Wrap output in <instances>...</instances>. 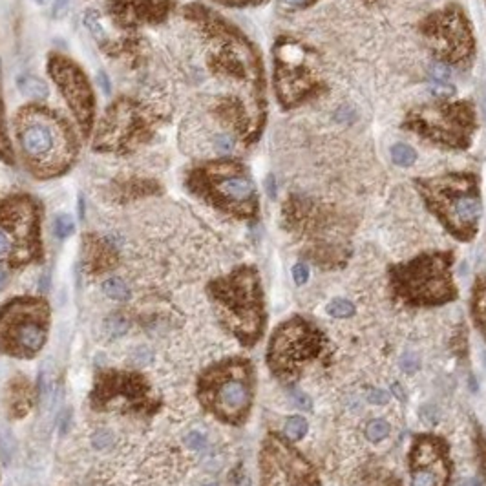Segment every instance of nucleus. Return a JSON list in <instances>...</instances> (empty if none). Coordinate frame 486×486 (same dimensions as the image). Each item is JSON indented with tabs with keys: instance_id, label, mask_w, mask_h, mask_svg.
<instances>
[{
	"instance_id": "13",
	"label": "nucleus",
	"mask_w": 486,
	"mask_h": 486,
	"mask_svg": "<svg viewBox=\"0 0 486 486\" xmlns=\"http://www.w3.org/2000/svg\"><path fill=\"white\" fill-rule=\"evenodd\" d=\"M90 399L92 406L103 411L154 413L159 406L145 376L116 370L101 371Z\"/></svg>"
},
{
	"instance_id": "6",
	"label": "nucleus",
	"mask_w": 486,
	"mask_h": 486,
	"mask_svg": "<svg viewBox=\"0 0 486 486\" xmlns=\"http://www.w3.org/2000/svg\"><path fill=\"white\" fill-rule=\"evenodd\" d=\"M191 191L227 214L252 220L258 214V194L245 166L234 159L207 163L189 177Z\"/></svg>"
},
{
	"instance_id": "21",
	"label": "nucleus",
	"mask_w": 486,
	"mask_h": 486,
	"mask_svg": "<svg viewBox=\"0 0 486 486\" xmlns=\"http://www.w3.org/2000/svg\"><path fill=\"white\" fill-rule=\"evenodd\" d=\"M470 307L474 324L479 329V333L486 338V276L477 278L476 286L471 289Z\"/></svg>"
},
{
	"instance_id": "31",
	"label": "nucleus",
	"mask_w": 486,
	"mask_h": 486,
	"mask_svg": "<svg viewBox=\"0 0 486 486\" xmlns=\"http://www.w3.org/2000/svg\"><path fill=\"white\" fill-rule=\"evenodd\" d=\"M126 331H128V324H126V320L121 315H114L106 320V333H108L110 338H117V336L125 335Z\"/></svg>"
},
{
	"instance_id": "37",
	"label": "nucleus",
	"mask_w": 486,
	"mask_h": 486,
	"mask_svg": "<svg viewBox=\"0 0 486 486\" xmlns=\"http://www.w3.org/2000/svg\"><path fill=\"white\" fill-rule=\"evenodd\" d=\"M401 366L406 373H413V371L419 370V358H417L415 355H410V353H408V355H404L401 358Z\"/></svg>"
},
{
	"instance_id": "3",
	"label": "nucleus",
	"mask_w": 486,
	"mask_h": 486,
	"mask_svg": "<svg viewBox=\"0 0 486 486\" xmlns=\"http://www.w3.org/2000/svg\"><path fill=\"white\" fill-rule=\"evenodd\" d=\"M451 251L422 252L413 260L391 266V295L399 304L408 307H439L457 300L459 287L453 280Z\"/></svg>"
},
{
	"instance_id": "30",
	"label": "nucleus",
	"mask_w": 486,
	"mask_h": 486,
	"mask_svg": "<svg viewBox=\"0 0 486 486\" xmlns=\"http://www.w3.org/2000/svg\"><path fill=\"white\" fill-rule=\"evenodd\" d=\"M73 231H76V223H73V220H71V216L68 214L55 216V220H53V232H55L57 238L64 240V238L73 234Z\"/></svg>"
},
{
	"instance_id": "36",
	"label": "nucleus",
	"mask_w": 486,
	"mask_h": 486,
	"mask_svg": "<svg viewBox=\"0 0 486 486\" xmlns=\"http://www.w3.org/2000/svg\"><path fill=\"white\" fill-rule=\"evenodd\" d=\"M367 401H370L371 404L382 406V404H386V402L390 401V395H388L384 390H371L370 395H367Z\"/></svg>"
},
{
	"instance_id": "16",
	"label": "nucleus",
	"mask_w": 486,
	"mask_h": 486,
	"mask_svg": "<svg viewBox=\"0 0 486 486\" xmlns=\"http://www.w3.org/2000/svg\"><path fill=\"white\" fill-rule=\"evenodd\" d=\"M51 79L59 85L60 94L64 96L66 103L73 112L77 125L85 134L92 130L94 117H96V99L86 79L85 71L73 60L62 55H51L48 64Z\"/></svg>"
},
{
	"instance_id": "20",
	"label": "nucleus",
	"mask_w": 486,
	"mask_h": 486,
	"mask_svg": "<svg viewBox=\"0 0 486 486\" xmlns=\"http://www.w3.org/2000/svg\"><path fill=\"white\" fill-rule=\"evenodd\" d=\"M6 402H8V411L11 417H24L30 411L31 402H33V391H31L30 382L26 381L24 376L11 379Z\"/></svg>"
},
{
	"instance_id": "39",
	"label": "nucleus",
	"mask_w": 486,
	"mask_h": 486,
	"mask_svg": "<svg viewBox=\"0 0 486 486\" xmlns=\"http://www.w3.org/2000/svg\"><path fill=\"white\" fill-rule=\"evenodd\" d=\"M186 444L191 448H194V450H201V448L205 446V437L192 431V433H189V437H186Z\"/></svg>"
},
{
	"instance_id": "18",
	"label": "nucleus",
	"mask_w": 486,
	"mask_h": 486,
	"mask_svg": "<svg viewBox=\"0 0 486 486\" xmlns=\"http://www.w3.org/2000/svg\"><path fill=\"white\" fill-rule=\"evenodd\" d=\"M172 0H112V15L126 28L157 24L171 11Z\"/></svg>"
},
{
	"instance_id": "17",
	"label": "nucleus",
	"mask_w": 486,
	"mask_h": 486,
	"mask_svg": "<svg viewBox=\"0 0 486 486\" xmlns=\"http://www.w3.org/2000/svg\"><path fill=\"white\" fill-rule=\"evenodd\" d=\"M145 114L139 112L134 103L123 101L117 103L106 112L105 119V139H108L106 145L128 146L137 145L139 141L145 139V132L148 130V123Z\"/></svg>"
},
{
	"instance_id": "23",
	"label": "nucleus",
	"mask_w": 486,
	"mask_h": 486,
	"mask_svg": "<svg viewBox=\"0 0 486 486\" xmlns=\"http://www.w3.org/2000/svg\"><path fill=\"white\" fill-rule=\"evenodd\" d=\"M307 430H309V424H307L306 419L300 415L289 417V419L286 421V428H284L286 437L293 442L302 441V439L307 435Z\"/></svg>"
},
{
	"instance_id": "25",
	"label": "nucleus",
	"mask_w": 486,
	"mask_h": 486,
	"mask_svg": "<svg viewBox=\"0 0 486 486\" xmlns=\"http://www.w3.org/2000/svg\"><path fill=\"white\" fill-rule=\"evenodd\" d=\"M391 157H393V161H395V165L408 168V166H411L413 163H415L417 152L413 150L410 145L399 143V145H395L393 148H391Z\"/></svg>"
},
{
	"instance_id": "19",
	"label": "nucleus",
	"mask_w": 486,
	"mask_h": 486,
	"mask_svg": "<svg viewBox=\"0 0 486 486\" xmlns=\"http://www.w3.org/2000/svg\"><path fill=\"white\" fill-rule=\"evenodd\" d=\"M85 261L92 272H105L116 266L117 254L105 240L88 236V240H85Z\"/></svg>"
},
{
	"instance_id": "28",
	"label": "nucleus",
	"mask_w": 486,
	"mask_h": 486,
	"mask_svg": "<svg viewBox=\"0 0 486 486\" xmlns=\"http://www.w3.org/2000/svg\"><path fill=\"white\" fill-rule=\"evenodd\" d=\"M390 424L384 419H373L366 426V437L371 442H379L390 435Z\"/></svg>"
},
{
	"instance_id": "2",
	"label": "nucleus",
	"mask_w": 486,
	"mask_h": 486,
	"mask_svg": "<svg viewBox=\"0 0 486 486\" xmlns=\"http://www.w3.org/2000/svg\"><path fill=\"white\" fill-rule=\"evenodd\" d=\"M17 139L26 165L40 177L60 175L76 159V134L57 112L24 106L15 119Z\"/></svg>"
},
{
	"instance_id": "8",
	"label": "nucleus",
	"mask_w": 486,
	"mask_h": 486,
	"mask_svg": "<svg viewBox=\"0 0 486 486\" xmlns=\"http://www.w3.org/2000/svg\"><path fill=\"white\" fill-rule=\"evenodd\" d=\"M50 307L42 298L19 296L0 307V353L10 356L37 355L46 344Z\"/></svg>"
},
{
	"instance_id": "33",
	"label": "nucleus",
	"mask_w": 486,
	"mask_h": 486,
	"mask_svg": "<svg viewBox=\"0 0 486 486\" xmlns=\"http://www.w3.org/2000/svg\"><path fill=\"white\" fill-rule=\"evenodd\" d=\"M450 76H451L450 68H448V64L441 62V60L431 66V77H433L437 83H446V80L450 79Z\"/></svg>"
},
{
	"instance_id": "42",
	"label": "nucleus",
	"mask_w": 486,
	"mask_h": 486,
	"mask_svg": "<svg viewBox=\"0 0 486 486\" xmlns=\"http://www.w3.org/2000/svg\"><path fill=\"white\" fill-rule=\"evenodd\" d=\"M287 4L295 6V8H302V6H307L311 4V2H315V0H286Z\"/></svg>"
},
{
	"instance_id": "46",
	"label": "nucleus",
	"mask_w": 486,
	"mask_h": 486,
	"mask_svg": "<svg viewBox=\"0 0 486 486\" xmlns=\"http://www.w3.org/2000/svg\"><path fill=\"white\" fill-rule=\"evenodd\" d=\"M485 366H486V353H485Z\"/></svg>"
},
{
	"instance_id": "24",
	"label": "nucleus",
	"mask_w": 486,
	"mask_h": 486,
	"mask_svg": "<svg viewBox=\"0 0 486 486\" xmlns=\"http://www.w3.org/2000/svg\"><path fill=\"white\" fill-rule=\"evenodd\" d=\"M103 291H105V295L108 298L117 302H125L130 298V289H128V286L121 278H108L103 284Z\"/></svg>"
},
{
	"instance_id": "7",
	"label": "nucleus",
	"mask_w": 486,
	"mask_h": 486,
	"mask_svg": "<svg viewBox=\"0 0 486 486\" xmlns=\"http://www.w3.org/2000/svg\"><path fill=\"white\" fill-rule=\"evenodd\" d=\"M326 335L304 316L281 322L267 346V366L280 382L293 384L326 349Z\"/></svg>"
},
{
	"instance_id": "34",
	"label": "nucleus",
	"mask_w": 486,
	"mask_h": 486,
	"mask_svg": "<svg viewBox=\"0 0 486 486\" xmlns=\"http://www.w3.org/2000/svg\"><path fill=\"white\" fill-rule=\"evenodd\" d=\"M431 94H433L435 97H439V99L444 101L455 94V88H453L451 85H448V83H435V85L431 86Z\"/></svg>"
},
{
	"instance_id": "45",
	"label": "nucleus",
	"mask_w": 486,
	"mask_h": 486,
	"mask_svg": "<svg viewBox=\"0 0 486 486\" xmlns=\"http://www.w3.org/2000/svg\"><path fill=\"white\" fill-rule=\"evenodd\" d=\"M461 486H481V483L477 481V479H465L461 483Z\"/></svg>"
},
{
	"instance_id": "43",
	"label": "nucleus",
	"mask_w": 486,
	"mask_h": 486,
	"mask_svg": "<svg viewBox=\"0 0 486 486\" xmlns=\"http://www.w3.org/2000/svg\"><path fill=\"white\" fill-rule=\"evenodd\" d=\"M6 284H8V272L0 267V289H4Z\"/></svg>"
},
{
	"instance_id": "22",
	"label": "nucleus",
	"mask_w": 486,
	"mask_h": 486,
	"mask_svg": "<svg viewBox=\"0 0 486 486\" xmlns=\"http://www.w3.org/2000/svg\"><path fill=\"white\" fill-rule=\"evenodd\" d=\"M19 90L20 94L30 101H46L50 97V88L46 86V83L39 77L24 76L19 79Z\"/></svg>"
},
{
	"instance_id": "32",
	"label": "nucleus",
	"mask_w": 486,
	"mask_h": 486,
	"mask_svg": "<svg viewBox=\"0 0 486 486\" xmlns=\"http://www.w3.org/2000/svg\"><path fill=\"white\" fill-rule=\"evenodd\" d=\"M51 381H53V375H51L50 364H46L40 371V395L44 401H48V397L51 393Z\"/></svg>"
},
{
	"instance_id": "44",
	"label": "nucleus",
	"mask_w": 486,
	"mask_h": 486,
	"mask_svg": "<svg viewBox=\"0 0 486 486\" xmlns=\"http://www.w3.org/2000/svg\"><path fill=\"white\" fill-rule=\"evenodd\" d=\"M393 393H395L397 397H401L402 401L406 399V395H404V391H402V388L399 386V384H393Z\"/></svg>"
},
{
	"instance_id": "11",
	"label": "nucleus",
	"mask_w": 486,
	"mask_h": 486,
	"mask_svg": "<svg viewBox=\"0 0 486 486\" xmlns=\"http://www.w3.org/2000/svg\"><path fill=\"white\" fill-rule=\"evenodd\" d=\"M313 462L287 437L267 433L260 448V486H320Z\"/></svg>"
},
{
	"instance_id": "35",
	"label": "nucleus",
	"mask_w": 486,
	"mask_h": 486,
	"mask_svg": "<svg viewBox=\"0 0 486 486\" xmlns=\"http://www.w3.org/2000/svg\"><path fill=\"white\" fill-rule=\"evenodd\" d=\"M293 280L298 284V286H304L307 280H309V269H307L306 263H296L293 267Z\"/></svg>"
},
{
	"instance_id": "38",
	"label": "nucleus",
	"mask_w": 486,
	"mask_h": 486,
	"mask_svg": "<svg viewBox=\"0 0 486 486\" xmlns=\"http://www.w3.org/2000/svg\"><path fill=\"white\" fill-rule=\"evenodd\" d=\"M477 448H479V455H481V467H483V474L486 477V441L483 437L481 430H477Z\"/></svg>"
},
{
	"instance_id": "4",
	"label": "nucleus",
	"mask_w": 486,
	"mask_h": 486,
	"mask_svg": "<svg viewBox=\"0 0 486 486\" xmlns=\"http://www.w3.org/2000/svg\"><path fill=\"white\" fill-rule=\"evenodd\" d=\"M415 186L428 211L441 221L451 236L461 241L476 238L483 214L481 192L476 175L451 172L417 180Z\"/></svg>"
},
{
	"instance_id": "12",
	"label": "nucleus",
	"mask_w": 486,
	"mask_h": 486,
	"mask_svg": "<svg viewBox=\"0 0 486 486\" xmlns=\"http://www.w3.org/2000/svg\"><path fill=\"white\" fill-rule=\"evenodd\" d=\"M309 51L296 40H278L275 50V80L280 105H298L315 97L324 83L313 70Z\"/></svg>"
},
{
	"instance_id": "10",
	"label": "nucleus",
	"mask_w": 486,
	"mask_h": 486,
	"mask_svg": "<svg viewBox=\"0 0 486 486\" xmlns=\"http://www.w3.org/2000/svg\"><path fill=\"white\" fill-rule=\"evenodd\" d=\"M0 231L11 245V267H22L42 258L40 207L31 196L17 194L0 203Z\"/></svg>"
},
{
	"instance_id": "47",
	"label": "nucleus",
	"mask_w": 486,
	"mask_h": 486,
	"mask_svg": "<svg viewBox=\"0 0 486 486\" xmlns=\"http://www.w3.org/2000/svg\"><path fill=\"white\" fill-rule=\"evenodd\" d=\"M209 486H216V485H209Z\"/></svg>"
},
{
	"instance_id": "40",
	"label": "nucleus",
	"mask_w": 486,
	"mask_h": 486,
	"mask_svg": "<svg viewBox=\"0 0 486 486\" xmlns=\"http://www.w3.org/2000/svg\"><path fill=\"white\" fill-rule=\"evenodd\" d=\"M295 402L302 408V410H309V408L313 406L311 399H309L306 393H302V391H298V390L295 391Z\"/></svg>"
},
{
	"instance_id": "1",
	"label": "nucleus",
	"mask_w": 486,
	"mask_h": 486,
	"mask_svg": "<svg viewBox=\"0 0 486 486\" xmlns=\"http://www.w3.org/2000/svg\"><path fill=\"white\" fill-rule=\"evenodd\" d=\"M216 316L241 346L261 340L267 326L266 296L256 267L241 266L207 287Z\"/></svg>"
},
{
	"instance_id": "29",
	"label": "nucleus",
	"mask_w": 486,
	"mask_h": 486,
	"mask_svg": "<svg viewBox=\"0 0 486 486\" xmlns=\"http://www.w3.org/2000/svg\"><path fill=\"white\" fill-rule=\"evenodd\" d=\"M85 24L86 28L90 30V33L94 37H96L97 40L101 42H105L106 40V31H105V26H103V22H101V17L97 15V11L90 10L85 13Z\"/></svg>"
},
{
	"instance_id": "15",
	"label": "nucleus",
	"mask_w": 486,
	"mask_h": 486,
	"mask_svg": "<svg viewBox=\"0 0 486 486\" xmlns=\"http://www.w3.org/2000/svg\"><path fill=\"white\" fill-rule=\"evenodd\" d=\"M410 486H450L451 465L448 442L433 433H417L411 439Z\"/></svg>"
},
{
	"instance_id": "9",
	"label": "nucleus",
	"mask_w": 486,
	"mask_h": 486,
	"mask_svg": "<svg viewBox=\"0 0 486 486\" xmlns=\"http://www.w3.org/2000/svg\"><path fill=\"white\" fill-rule=\"evenodd\" d=\"M404 126L437 145L467 148L476 130V112L467 101L421 106L408 114Z\"/></svg>"
},
{
	"instance_id": "14",
	"label": "nucleus",
	"mask_w": 486,
	"mask_h": 486,
	"mask_svg": "<svg viewBox=\"0 0 486 486\" xmlns=\"http://www.w3.org/2000/svg\"><path fill=\"white\" fill-rule=\"evenodd\" d=\"M441 62L462 64L474 55L471 26L461 8L450 6L426 19L422 28Z\"/></svg>"
},
{
	"instance_id": "26",
	"label": "nucleus",
	"mask_w": 486,
	"mask_h": 486,
	"mask_svg": "<svg viewBox=\"0 0 486 486\" xmlns=\"http://www.w3.org/2000/svg\"><path fill=\"white\" fill-rule=\"evenodd\" d=\"M326 311L333 318H349V316L355 315V306L346 298H335V300L327 304Z\"/></svg>"
},
{
	"instance_id": "41",
	"label": "nucleus",
	"mask_w": 486,
	"mask_h": 486,
	"mask_svg": "<svg viewBox=\"0 0 486 486\" xmlns=\"http://www.w3.org/2000/svg\"><path fill=\"white\" fill-rule=\"evenodd\" d=\"M68 4H70V0H55V4H53V13H55V17L62 15L66 11V8H68Z\"/></svg>"
},
{
	"instance_id": "27",
	"label": "nucleus",
	"mask_w": 486,
	"mask_h": 486,
	"mask_svg": "<svg viewBox=\"0 0 486 486\" xmlns=\"http://www.w3.org/2000/svg\"><path fill=\"white\" fill-rule=\"evenodd\" d=\"M15 157L13 154V148H11L10 134H8V126H6L4 121V112H2V106H0V159L11 163Z\"/></svg>"
},
{
	"instance_id": "5",
	"label": "nucleus",
	"mask_w": 486,
	"mask_h": 486,
	"mask_svg": "<svg viewBox=\"0 0 486 486\" xmlns=\"http://www.w3.org/2000/svg\"><path fill=\"white\" fill-rule=\"evenodd\" d=\"M254 364L232 356L212 364L198 381V399L209 413L231 426L245 424L254 402Z\"/></svg>"
}]
</instances>
